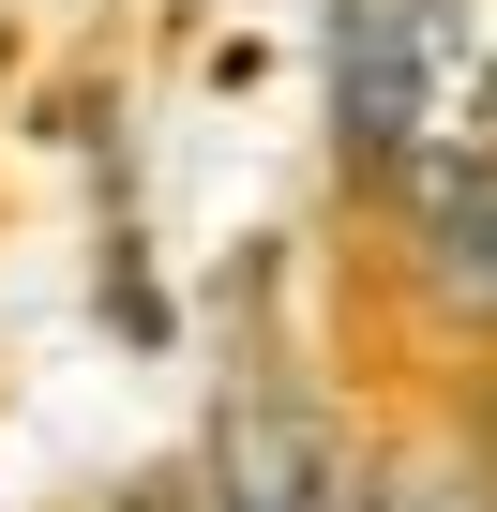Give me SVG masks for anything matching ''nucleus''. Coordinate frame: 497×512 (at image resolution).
Wrapping results in <instances>:
<instances>
[{"mask_svg":"<svg viewBox=\"0 0 497 512\" xmlns=\"http://www.w3.org/2000/svg\"><path fill=\"white\" fill-rule=\"evenodd\" d=\"M332 166L392 241L497 166V0H332Z\"/></svg>","mask_w":497,"mask_h":512,"instance_id":"f257e3e1","label":"nucleus"},{"mask_svg":"<svg viewBox=\"0 0 497 512\" xmlns=\"http://www.w3.org/2000/svg\"><path fill=\"white\" fill-rule=\"evenodd\" d=\"M196 512H347V437H332V407H317L302 362H272V347H241V362H226Z\"/></svg>","mask_w":497,"mask_h":512,"instance_id":"f03ea898","label":"nucleus"},{"mask_svg":"<svg viewBox=\"0 0 497 512\" xmlns=\"http://www.w3.org/2000/svg\"><path fill=\"white\" fill-rule=\"evenodd\" d=\"M347 512H497V467H482V452H452V437H422V452L347 467Z\"/></svg>","mask_w":497,"mask_h":512,"instance_id":"7ed1b4c3","label":"nucleus"},{"mask_svg":"<svg viewBox=\"0 0 497 512\" xmlns=\"http://www.w3.org/2000/svg\"><path fill=\"white\" fill-rule=\"evenodd\" d=\"M106 512H196V482H121Z\"/></svg>","mask_w":497,"mask_h":512,"instance_id":"20e7f679","label":"nucleus"}]
</instances>
